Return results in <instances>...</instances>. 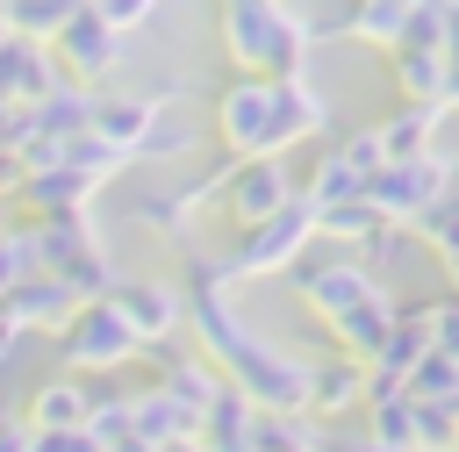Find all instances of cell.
Listing matches in <instances>:
<instances>
[{"mask_svg":"<svg viewBox=\"0 0 459 452\" xmlns=\"http://www.w3.org/2000/svg\"><path fill=\"white\" fill-rule=\"evenodd\" d=\"M394 323H402V294L380 280L373 294H359L351 309H337V316H323V330H330V344L337 352H351V359H373L387 337H394Z\"/></svg>","mask_w":459,"mask_h":452,"instance_id":"obj_12","label":"cell"},{"mask_svg":"<svg viewBox=\"0 0 459 452\" xmlns=\"http://www.w3.org/2000/svg\"><path fill=\"white\" fill-rule=\"evenodd\" d=\"M100 301L136 330L143 352H165L172 337H186V287L179 280H136V273H122L115 294H100Z\"/></svg>","mask_w":459,"mask_h":452,"instance_id":"obj_8","label":"cell"},{"mask_svg":"<svg viewBox=\"0 0 459 452\" xmlns=\"http://www.w3.org/2000/svg\"><path fill=\"white\" fill-rule=\"evenodd\" d=\"M93 194H100V179H86L79 165H43V172H22L14 208L22 215H79V208H93Z\"/></svg>","mask_w":459,"mask_h":452,"instance_id":"obj_15","label":"cell"},{"mask_svg":"<svg viewBox=\"0 0 459 452\" xmlns=\"http://www.w3.org/2000/svg\"><path fill=\"white\" fill-rule=\"evenodd\" d=\"M0 423H7V402H0Z\"/></svg>","mask_w":459,"mask_h":452,"instance_id":"obj_36","label":"cell"},{"mask_svg":"<svg viewBox=\"0 0 459 452\" xmlns=\"http://www.w3.org/2000/svg\"><path fill=\"white\" fill-rule=\"evenodd\" d=\"M387 65H394V86H402V100H445V86H452V57H445V50L394 43V50H387Z\"/></svg>","mask_w":459,"mask_h":452,"instance_id":"obj_21","label":"cell"},{"mask_svg":"<svg viewBox=\"0 0 459 452\" xmlns=\"http://www.w3.org/2000/svg\"><path fill=\"white\" fill-rule=\"evenodd\" d=\"M280 93H287V115H294V129H301V143H316V136H330V100H323V86H316L308 72H294V79H280Z\"/></svg>","mask_w":459,"mask_h":452,"instance_id":"obj_27","label":"cell"},{"mask_svg":"<svg viewBox=\"0 0 459 452\" xmlns=\"http://www.w3.org/2000/svg\"><path fill=\"white\" fill-rule=\"evenodd\" d=\"M387 165L380 151V129H351V136H330L316 151V165L301 172V201L308 208H337V201H366V179Z\"/></svg>","mask_w":459,"mask_h":452,"instance_id":"obj_7","label":"cell"},{"mask_svg":"<svg viewBox=\"0 0 459 452\" xmlns=\"http://www.w3.org/2000/svg\"><path fill=\"white\" fill-rule=\"evenodd\" d=\"M373 230H380V215H373L366 201H337V208H316V237H323V244H344V251H359Z\"/></svg>","mask_w":459,"mask_h":452,"instance_id":"obj_28","label":"cell"},{"mask_svg":"<svg viewBox=\"0 0 459 452\" xmlns=\"http://www.w3.org/2000/svg\"><path fill=\"white\" fill-rule=\"evenodd\" d=\"M323 452H394V445H380V438L359 423V430H323Z\"/></svg>","mask_w":459,"mask_h":452,"instance_id":"obj_30","label":"cell"},{"mask_svg":"<svg viewBox=\"0 0 459 452\" xmlns=\"http://www.w3.org/2000/svg\"><path fill=\"white\" fill-rule=\"evenodd\" d=\"M222 50L237 72H265V79H294L308 72V22L287 7V0H222V22H215Z\"/></svg>","mask_w":459,"mask_h":452,"instance_id":"obj_1","label":"cell"},{"mask_svg":"<svg viewBox=\"0 0 459 452\" xmlns=\"http://www.w3.org/2000/svg\"><path fill=\"white\" fill-rule=\"evenodd\" d=\"M50 50H57V65H65V79H79V86H93V79H108L115 65H122V50H129V36L122 29H108L100 14H93V0L50 36Z\"/></svg>","mask_w":459,"mask_h":452,"instance_id":"obj_10","label":"cell"},{"mask_svg":"<svg viewBox=\"0 0 459 452\" xmlns=\"http://www.w3.org/2000/svg\"><path fill=\"white\" fill-rule=\"evenodd\" d=\"M359 409H366V359H351V352L308 359V416L316 423H344Z\"/></svg>","mask_w":459,"mask_h":452,"instance_id":"obj_13","label":"cell"},{"mask_svg":"<svg viewBox=\"0 0 459 452\" xmlns=\"http://www.w3.org/2000/svg\"><path fill=\"white\" fill-rule=\"evenodd\" d=\"M136 359H143V344H136V330H129L108 301H79V316L57 330V366L79 373V380L122 373V366H136Z\"/></svg>","mask_w":459,"mask_h":452,"instance_id":"obj_6","label":"cell"},{"mask_svg":"<svg viewBox=\"0 0 459 452\" xmlns=\"http://www.w3.org/2000/svg\"><path fill=\"white\" fill-rule=\"evenodd\" d=\"M445 57H459V7L445 14Z\"/></svg>","mask_w":459,"mask_h":452,"instance_id":"obj_33","label":"cell"},{"mask_svg":"<svg viewBox=\"0 0 459 452\" xmlns=\"http://www.w3.org/2000/svg\"><path fill=\"white\" fill-rule=\"evenodd\" d=\"M100 452H129V387H86V423Z\"/></svg>","mask_w":459,"mask_h":452,"instance_id":"obj_23","label":"cell"},{"mask_svg":"<svg viewBox=\"0 0 459 452\" xmlns=\"http://www.w3.org/2000/svg\"><path fill=\"white\" fill-rule=\"evenodd\" d=\"M445 122H452L445 100H402V108H394L387 122H373V129H380V151H387V158H416V151L437 143Z\"/></svg>","mask_w":459,"mask_h":452,"instance_id":"obj_17","label":"cell"},{"mask_svg":"<svg viewBox=\"0 0 459 452\" xmlns=\"http://www.w3.org/2000/svg\"><path fill=\"white\" fill-rule=\"evenodd\" d=\"M215 136H222L230 158H287V151L301 143V129H294V115H287V93H280V79H265V72H237V79L215 93Z\"/></svg>","mask_w":459,"mask_h":452,"instance_id":"obj_2","label":"cell"},{"mask_svg":"<svg viewBox=\"0 0 459 452\" xmlns=\"http://www.w3.org/2000/svg\"><path fill=\"white\" fill-rule=\"evenodd\" d=\"M452 7H459V0H452Z\"/></svg>","mask_w":459,"mask_h":452,"instance_id":"obj_37","label":"cell"},{"mask_svg":"<svg viewBox=\"0 0 459 452\" xmlns=\"http://www.w3.org/2000/svg\"><path fill=\"white\" fill-rule=\"evenodd\" d=\"M437 265H445V294H459V244H445V251H437Z\"/></svg>","mask_w":459,"mask_h":452,"instance_id":"obj_32","label":"cell"},{"mask_svg":"<svg viewBox=\"0 0 459 452\" xmlns=\"http://www.w3.org/2000/svg\"><path fill=\"white\" fill-rule=\"evenodd\" d=\"M7 7V22H14V36H29V43H50L86 0H0Z\"/></svg>","mask_w":459,"mask_h":452,"instance_id":"obj_26","label":"cell"},{"mask_svg":"<svg viewBox=\"0 0 459 452\" xmlns=\"http://www.w3.org/2000/svg\"><path fill=\"white\" fill-rule=\"evenodd\" d=\"M0 452H29V423L7 416V423H0Z\"/></svg>","mask_w":459,"mask_h":452,"instance_id":"obj_31","label":"cell"},{"mask_svg":"<svg viewBox=\"0 0 459 452\" xmlns=\"http://www.w3.org/2000/svg\"><path fill=\"white\" fill-rule=\"evenodd\" d=\"M308 244H316V208H308V201H287L280 215L237 230V244L222 251V280H230V287H244V280H280Z\"/></svg>","mask_w":459,"mask_h":452,"instance_id":"obj_4","label":"cell"},{"mask_svg":"<svg viewBox=\"0 0 459 452\" xmlns=\"http://www.w3.org/2000/svg\"><path fill=\"white\" fill-rule=\"evenodd\" d=\"M151 115H158L151 93H100L93 100V136H108L115 151H136V136L151 129Z\"/></svg>","mask_w":459,"mask_h":452,"instance_id":"obj_22","label":"cell"},{"mask_svg":"<svg viewBox=\"0 0 459 452\" xmlns=\"http://www.w3.org/2000/svg\"><path fill=\"white\" fill-rule=\"evenodd\" d=\"M0 316H7L22 337H57V330L79 316V294H72V280H65V273H50V265H43V273H29L22 287H7V294H0Z\"/></svg>","mask_w":459,"mask_h":452,"instance_id":"obj_11","label":"cell"},{"mask_svg":"<svg viewBox=\"0 0 459 452\" xmlns=\"http://www.w3.org/2000/svg\"><path fill=\"white\" fill-rule=\"evenodd\" d=\"M280 280H287V287H294V301H301V309H316V316H337V309H351L359 294H373V287H380V273H373L359 251L323 244V237H316V244H308Z\"/></svg>","mask_w":459,"mask_h":452,"instance_id":"obj_5","label":"cell"},{"mask_svg":"<svg viewBox=\"0 0 459 452\" xmlns=\"http://www.w3.org/2000/svg\"><path fill=\"white\" fill-rule=\"evenodd\" d=\"M29 273H43V237H36V215H14L0 230V294L22 287Z\"/></svg>","mask_w":459,"mask_h":452,"instance_id":"obj_24","label":"cell"},{"mask_svg":"<svg viewBox=\"0 0 459 452\" xmlns=\"http://www.w3.org/2000/svg\"><path fill=\"white\" fill-rule=\"evenodd\" d=\"M7 36H14V22H7V7H0V43H7Z\"/></svg>","mask_w":459,"mask_h":452,"instance_id":"obj_35","label":"cell"},{"mask_svg":"<svg viewBox=\"0 0 459 452\" xmlns=\"http://www.w3.org/2000/svg\"><path fill=\"white\" fill-rule=\"evenodd\" d=\"M445 115L459 122V57H452V86H445Z\"/></svg>","mask_w":459,"mask_h":452,"instance_id":"obj_34","label":"cell"},{"mask_svg":"<svg viewBox=\"0 0 459 452\" xmlns=\"http://www.w3.org/2000/svg\"><path fill=\"white\" fill-rule=\"evenodd\" d=\"M194 151H201V122H194V115H179V108H158V115H151V129L136 136L129 165H186Z\"/></svg>","mask_w":459,"mask_h":452,"instance_id":"obj_18","label":"cell"},{"mask_svg":"<svg viewBox=\"0 0 459 452\" xmlns=\"http://www.w3.org/2000/svg\"><path fill=\"white\" fill-rule=\"evenodd\" d=\"M86 387L93 380H79V373H50V380H36V395H29V430H79L86 423Z\"/></svg>","mask_w":459,"mask_h":452,"instance_id":"obj_19","label":"cell"},{"mask_svg":"<svg viewBox=\"0 0 459 452\" xmlns=\"http://www.w3.org/2000/svg\"><path fill=\"white\" fill-rule=\"evenodd\" d=\"M452 194V151H416V158H387L373 179H366V208L380 215V222H402V230H416L437 201Z\"/></svg>","mask_w":459,"mask_h":452,"instance_id":"obj_3","label":"cell"},{"mask_svg":"<svg viewBox=\"0 0 459 452\" xmlns=\"http://www.w3.org/2000/svg\"><path fill=\"white\" fill-rule=\"evenodd\" d=\"M158 7H165V0H93V14H100L108 29H122V36H136Z\"/></svg>","mask_w":459,"mask_h":452,"instance_id":"obj_29","label":"cell"},{"mask_svg":"<svg viewBox=\"0 0 459 452\" xmlns=\"http://www.w3.org/2000/svg\"><path fill=\"white\" fill-rule=\"evenodd\" d=\"M409 395H416V402H445V409L459 416V359L430 344V352L409 366Z\"/></svg>","mask_w":459,"mask_h":452,"instance_id":"obj_25","label":"cell"},{"mask_svg":"<svg viewBox=\"0 0 459 452\" xmlns=\"http://www.w3.org/2000/svg\"><path fill=\"white\" fill-rule=\"evenodd\" d=\"M287 201H301V179L287 172V158H237V165H230V179H222V194H215V208H222L237 230H251V222L280 215Z\"/></svg>","mask_w":459,"mask_h":452,"instance_id":"obj_9","label":"cell"},{"mask_svg":"<svg viewBox=\"0 0 459 452\" xmlns=\"http://www.w3.org/2000/svg\"><path fill=\"white\" fill-rule=\"evenodd\" d=\"M50 86H65V65L50 43H29V36H7L0 43V100L7 108H36Z\"/></svg>","mask_w":459,"mask_h":452,"instance_id":"obj_14","label":"cell"},{"mask_svg":"<svg viewBox=\"0 0 459 452\" xmlns=\"http://www.w3.org/2000/svg\"><path fill=\"white\" fill-rule=\"evenodd\" d=\"M251 423H258V402L222 380V395L201 409V452H251Z\"/></svg>","mask_w":459,"mask_h":452,"instance_id":"obj_20","label":"cell"},{"mask_svg":"<svg viewBox=\"0 0 459 452\" xmlns=\"http://www.w3.org/2000/svg\"><path fill=\"white\" fill-rule=\"evenodd\" d=\"M151 387H165L179 409H194V416H201V409L222 395V373H215V359H201V352H172V344H165V352H158V380H151Z\"/></svg>","mask_w":459,"mask_h":452,"instance_id":"obj_16","label":"cell"}]
</instances>
